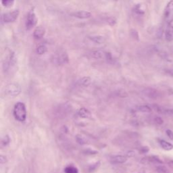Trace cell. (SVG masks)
<instances>
[{"mask_svg": "<svg viewBox=\"0 0 173 173\" xmlns=\"http://www.w3.org/2000/svg\"><path fill=\"white\" fill-rule=\"evenodd\" d=\"M137 110H138L139 112H144V113H149V112H152V108L147 105H142V106H137Z\"/></svg>", "mask_w": 173, "mask_h": 173, "instance_id": "obj_19", "label": "cell"}, {"mask_svg": "<svg viewBox=\"0 0 173 173\" xmlns=\"http://www.w3.org/2000/svg\"><path fill=\"white\" fill-rule=\"evenodd\" d=\"M52 62L56 65H63L69 62V58L67 52L59 51L53 55Z\"/></svg>", "mask_w": 173, "mask_h": 173, "instance_id": "obj_2", "label": "cell"}, {"mask_svg": "<svg viewBox=\"0 0 173 173\" xmlns=\"http://www.w3.org/2000/svg\"><path fill=\"white\" fill-rule=\"evenodd\" d=\"M157 170L160 173H169V170L166 167L163 166H160L157 167Z\"/></svg>", "mask_w": 173, "mask_h": 173, "instance_id": "obj_26", "label": "cell"}, {"mask_svg": "<svg viewBox=\"0 0 173 173\" xmlns=\"http://www.w3.org/2000/svg\"><path fill=\"white\" fill-rule=\"evenodd\" d=\"M107 52H104L102 50H95L90 53V55L91 58H95V59H106Z\"/></svg>", "mask_w": 173, "mask_h": 173, "instance_id": "obj_14", "label": "cell"}, {"mask_svg": "<svg viewBox=\"0 0 173 173\" xmlns=\"http://www.w3.org/2000/svg\"><path fill=\"white\" fill-rule=\"evenodd\" d=\"M166 133L167 136L169 137L170 139L173 140V132L171 131V130H170V129L166 130Z\"/></svg>", "mask_w": 173, "mask_h": 173, "instance_id": "obj_28", "label": "cell"}, {"mask_svg": "<svg viewBox=\"0 0 173 173\" xmlns=\"http://www.w3.org/2000/svg\"><path fill=\"white\" fill-rule=\"evenodd\" d=\"M21 87L17 83H10L5 87V93L7 95L11 97H16L21 93Z\"/></svg>", "mask_w": 173, "mask_h": 173, "instance_id": "obj_3", "label": "cell"}, {"mask_svg": "<svg viewBox=\"0 0 173 173\" xmlns=\"http://www.w3.org/2000/svg\"><path fill=\"white\" fill-rule=\"evenodd\" d=\"M127 160V157L125 156H122V155H117L112 157L110 160L111 163L114 164H123L126 162Z\"/></svg>", "mask_w": 173, "mask_h": 173, "instance_id": "obj_13", "label": "cell"}, {"mask_svg": "<svg viewBox=\"0 0 173 173\" xmlns=\"http://www.w3.org/2000/svg\"><path fill=\"white\" fill-rule=\"evenodd\" d=\"M47 52V48L45 45H40L37 47L36 52L39 55H43Z\"/></svg>", "mask_w": 173, "mask_h": 173, "instance_id": "obj_22", "label": "cell"}, {"mask_svg": "<svg viewBox=\"0 0 173 173\" xmlns=\"http://www.w3.org/2000/svg\"><path fill=\"white\" fill-rule=\"evenodd\" d=\"M65 173H78V170L76 166L73 165H68L64 169Z\"/></svg>", "mask_w": 173, "mask_h": 173, "instance_id": "obj_20", "label": "cell"}, {"mask_svg": "<svg viewBox=\"0 0 173 173\" xmlns=\"http://www.w3.org/2000/svg\"><path fill=\"white\" fill-rule=\"evenodd\" d=\"M172 163H173V161H172Z\"/></svg>", "mask_w": 173, "mask_h": 173, "instance_id": "obj_33", "label": "cell"}, {"mask_svg": "<svg viewBox=\"0 0 173 173\" xmlns=\"http://www.w3.org/2000/svg\"><path fill=\"white\" fill-rule=\"evenodd\" d=\"M88 38L89 39L96 44H103L106 41L105 37L101 35H91V36H89Z\"/></svg>", "mask_w": 173, "mask_h": 173, "instance_id": "obj_15", "label": "cell"}, {"mask_svg": "<svg viewBox=\"0 0 173 173\" xmlns=\"http://www.w3.org/2000/svg\"><path fill=\"white\" fill-rule=\"evenodd\" d=\"M159 142H160V146H161L162 148L165 150H168V151H169V150H171L173 149L172 145L171 143H170L169 142L165 141V140L160 139Z\"/></svg>", "mask_w": 173, "mask_h": 173, "instance_id": "obj_18", "label": "cell"}, {"mask_svg": "<svg viewBox=\"0 0 173 173\" xmlns=\"http://www.w3.org/2000/svg\"><path fill=\"white\" fill-rule=\"evenodd\" d=\"M20 12L18 10H15L12 12H7L2 15V20L5 23H11L16 21L18 18Z\"/></svg>", "mask_w": 173, "mask_h": 173, "instance_id": "obj_5", "label": "cell"}, {"mask_svg": "<svg viewBox=\"0 0 173 173\" xmlns=\"http://www.w3.org/2000/svg\"><path fill=\"white\" fill-rule=\"evenodd\" d=\"M78 115L83 118H90L91 114L90 111H89L87 109L82 108L78 111Z\"/></svg>", "mask_w": 173, "mask_h": 173, "instance_id": "obj_16", "label": "cell"}, {"mask_svg": "<svg viewBox=\"0 0 173 173\" xmlns=\"http://www.w3.org/2000/svg\"><path fill=\"white\" fill-rule=\"evenodd\" d=\"M154 121L156 122V123H157V124H163V123H164L163 119H162L161 117H159V116L156 117V118H155V119H154Z\"/></svg>", "mask_w": 173, "mask_h": 173, "instance_id": "obj_27", "label": "cell"}, {"mask_svg": "<svg viewBox=\"0 0 173 173\" xmlns=\"http://www.w3.org/2000/svg\"><path fill=\"white\" fill-rule=\"evenodd\" d=\"M141 163L143 164H149V163H157V164H162V160H160L158 157L157 156H149V157H145L141 160Z\"/></svg>", "mask_w": 173, "mask_h": 173, "instance_id": "obj_11", "label": "cell"}, {"mask_svg": "<svg viewBox=\"0 0 173 173\" xmlns=\"http://www.w3.org/2000/svg\"><path fill=\"white\" fill-rule=\"evenodd\" d=\"M45 29L43 27H37L34 30L33 37L35 39H41L45 36Z\"/></svg>", "mask_w": 173, "mask_h": 173, "instance_id": "obj_12", "label": "cell"}, {"mask_svg": "<svg viewBox=\"0 0 173 173\" xmlns=\"http://www.w3.org/2000/svg\"><path fill=\"white\" fill-rule=\"evenodd\" d=\"M14 116L16 121L19 122H24L27 119V108L24 104L18 102L14 107Z\"/></svg>", "mask_w": 173, "mask_h": 173, "instance_id": "obj_1", "label": "cell"}, {"mask_svg": "<svg viewBox=\"0 0 173 173\" xmlns=\"http://www.w3.org/2000/svg\"><path fill=\"white\" fill-rule=\"evenodd\" d=\"M135 155V153L133 151H129L128 153H127V156L129 157H133Z\"/></svg>", "mask_w": 173, "mask_h": 173, "instance_id": "obj_31", "label": "cell"}, {"mask_svg": "<svg viewBox=\"0 0 173 173\" xmlns=\"http://www.w3.org/2000/svg\"><path fill=\"white\" fill-rule=\"evenodd\" d=\"M143 94L146 96L151 99H157L160 96L158 91L153 88H147L143 91Z\"/></svg>", "mask_w": 173, "mask_h": 173, "instance_id": "obj_10", "label": "cell"}, {"mask_svg": "<svg viewBox=\"0 0 173 173\" xmlns=\"http://www.w3.org/2000/svg\"><path fill=\"white\" fill-rule=\"evenodd\" d=\"M165 38L167 41H173V20L167 24L165 30Z\"/></svg>", "mask_w": 173, "mask_h": 173, "instance_id": "obj_8", "label": "cell"}, {"mask_svg": "<svg viewBox=\"0 0 173 173\" xmlns=\"http://www.w3.org/2000/svg\"><path fill=\"white\" fill-rule=\"evenodd\" d=\"M6 162H7L6 157L3 156V155H1V156H0V163L2 164L6 163Z\"/></svg>", "mask_w": 173, "mask_h": 173, "instance_id": "obj_29", "label": "cell"}, {"mask_svg": "<svg viewBox=\"0 0 173 173\" xmlns=\"http://www.w3.org/2000/svg\"><path fill=\"white\" fill-rule=\"evenodd\" d=\"M166 112H167V113H170V114H172V115H173V109H172V110H166Z\"/></svg>", "mask_w": 173, "mask_h": 173, "instance_id": "obj_32", "label": "cell"}, {"mask_svg": "<svg viewBox=\"0 0 173 173\" xmlns=\"http://www.w3.org/2000/svg\"><path fill=\"white\" fill-rule=\"evenodd\" d=\"M37 23V18L36 16L35 12L33 10H30L28 14L26 22H25V26L27 30H30L34 28Z\"/></svg>", "mask_w": 173, "mask_h": 173, "instance_id": "obj_4", "label": "cell"}, {"mask_svg": "<svg viewBox=\"0 0 173 173\" xmlns=\"http://www.w3.org/2000/svg\"><path fill=\"white\" fill-rule=\"evenodd\" d=\"M14 53L12 51H9L8 54L5 56L3 60V70L5 72L10 69V68L14 63Z\"/></svg>", "mask_w": 173, "mask_h": 173, "instance_id": "obj_7", "label": "cell"}, {"mask_svg": "<svg viewBox=\"0 0 173 173\" xmlns=\"http://www.w3.org/2000/svg\"><path fill=\"white\" fill-rule=\"evenodd\" d=\"M91 83V78L89 77H85L81 78V79L78 81V85L82 86H87L90 85Z\"/></svg>", "mask_w": 173, "mask_h": 173, "instance_id": "obj_17", "label": "cell"}, {"mask_svg": "<svg viewBox=\"0 0 173 173\" xmlns=\"http://www.w3.org/2000/svg\"><path fill=\"white\" fill-rule=\"evenodd\" d=\"M10 139L8 135H5L4 137L1 138V146H6L10 143Z\"/></svg>", "mask_w": 173, "mask_h": 173, "instance_id": "obj_24", "label": "cell"}, {"mask_svg": "<svg viewBox=\"0 0 173 173\" xmlns=\"http://www.w3.org/2000/svg\"><path fill=\"white\" fill-rule=\"evenodd\" d=\"M135 12H136L137 14H140V15H143L145 14V6H143L142 4H137L135 6Z\"/></svg>", "mask_w": 173, "mask_h": 173, "instance_id": "obj_21", "label": "cell"}, {"mask_svg": "<svg viewBox=\"0 0 173 173\" xmlns=\"http://www.w3.org/2000/svg\"><path fill=\"white\" fill-rule=\"evenodd\" d=\"M71 16L79 19H87L91 17V12L85 10H79V11L73 12L71 14Z\"/></svg>", "mask_w": 173, "mask_h": 173, "instance_id": "obj_9", "label": "cell"}, {"mask_svg": "<svg viewBox=\"0 0 173 173\" xmlns=\"http://www.w3.org/2000/svg\"><path fill=\"white\" fill-rule=\"evenodd\" d=\"M164 18L165 22L169 23L173 20V0H170L167 4L164 12Z\"/></svg>", "mask_w": 173, "mask_h": 173, "instance_id": "obj_6", "label": "cell"}, {"mask_svg": "<svg viewBox=\"0 0 173 173\" xmlns=\"http://www.w3.org/2000/svg\"><path fill=\"white\" fill-rule=\"evenodd\" d=\"M148 152H149V148L147 147H142L141 150H140V152H141V153H142V154H146Z\"/></svg>", "mask_w": 173, "mask_h": 173, "instance_id": "obj_30", "label": "cell"}, {"mask_svg": "<svg viewBox=\"0 0 173 173\" xmlns=\"http://www.w3.org/2000/svg\"><path fill=\"white\" fill-rule=\"evenodd\" d=\"M15 0H1V4L6 7H10L13 6Z\"/></svg>", "mask_w": 173, "mask_h": 173, "instance_id": "obj_23", "label": "cell"}, {"mask_svg": "<svg viewBox=\"0 0 173 173\" xmlns=\"http://www.w3.org/2000/svg\"><path fill=\"white\" fill-rule=\"evenodd\" d=\"M76 139H77V141L78 143H79L81 145H83V144H85V140L84 139L83 137L80 135H77V136H76Z\"/></svg>", "mask_w": 173, "mask_h": 173, "instance_id": "obj_25", "label": "cell"}]
</instances>
